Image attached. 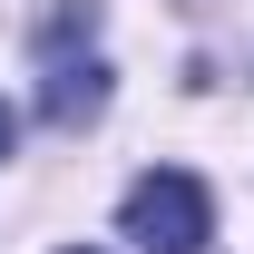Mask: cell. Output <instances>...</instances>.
I'll list each match as a JSON object with an SVG mask.
<instances>
[{"mask_svg": "<svg viewBox=\"0 0 254 254\" xmlns=\"http://www.w3.org/2000/svg\"><path fill=\"white\" fill-rule=\"evenodd\" d=\"M127 235L147 254H205L215 235V195L195 186L186 166H147L137 186H127Z\"/></svg>", "mask_w": 254, "mask_h": 254, "instance_id": "1", "label": "cell"}, {"mask_svg": "<svg viewBox=\"0 0 254 254\" xmlns=\"http://www.w3.org/2000/svg\"><path fill=\"white\" fill-rule=\"evenodd\" d=\"M98 108H108V68H98V59H49V78H39V118H49V127H88Z\"/></svg>", "mask_w": 254, "mask_h": 254, "instance_id": "2", "label": "cell"}, {"mask_svg": "<svg viewBox=\"0 0 254 254\" xmlns=\"http://www.w3.org/2000/svg\"><path fill=\"white\" fill-rule=\"evenodd\" d=\"M10 137H20V127H10V108H0V157H10Z\"/></svg>", "mask_w": 254, "mask_h": 254, "instance_id": "3", "label": "cell"}, {"mask_svg": "<svg viewBox=\"0 0 254 254\" xmlns=\"http://www.w3.org/2000/svg\"><path fill=\"white\" fill-rule=\"evenodd\" d=\"M68 254H88V245H68Z\"/></svg>", "mask_w": 254, "mask_h": 254, "instance_id": "4", "label": "cell"}]
</instances>
